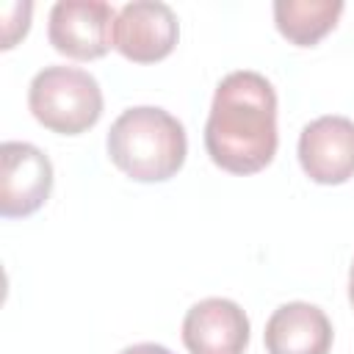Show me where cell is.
I'll return each instance as SVG.
<instances>
[{"instance_id": "1", "label": "cell", "mask_w": 354, "mask_h": 354, "mask_svg": "<svg viewBox=\"0 0 354 354\" xmlns=\"http://www.w3.org/2000/svg\"><path fill=\"white\" fill-rule=\"evenodd\" d=\"M277 91L252 69H238L216 86L205 149L210 160L230 174H254L277 155Z\"/></svg>"}, {"instance_id": "2", "label": "cell", "mask_w": 354, "mask_h": 354, "mask_svg": "<svg viewBox=\"0 0 354 354\" xmlns=\"http://www.w3.org/2000/svg\"><path fill=\"white\" fill-rule=\"evenodd\" d=\"M105 147L111 163L136 183L171 180L188 155L183 122L155 105L122 111L108 130Z\"/></svg>"}, {"instance_id": "3", "label": "cell", "mask_w": 354, "mask_h": 354, "mask_svg": "<svg viewBox=\"0 0 354 354\" xmlns=\"http://www.w3.org/2000/svg\"><path fill=\"white\" fill-rule=\"evenodd\" d=\"M28 108L39 124L61 136H80L102 116V88L77 66H44L28 88Z\"/></svg>"}, {"instance_id": "4", "label": "cell", "mask_w": 354, "mask_h": 354, "mask_svg": "<svg viewBox=\"0 0 354 354\" xmlns=\"http://www.w3.org/2000/svg\"><path fill=\"white\" fill-rule=\"evenodd\" d=\"M116 11L102 0H61L50 8V44L75 61L102 58L113 47Z\"/></svg>"}, {"instance_id": "5", "label": "cell", "mask_w": 354, "mask_h": 354, "mask_svg": "<svg viewBox=\"0 0 354 354\" xmlns=\"http://www.w3.org/2000/svg\"><path fill=\"white\" fill-rule=\"evenodd\" d=\"M50 158L28 141H6L0 147V216L25 218L50 199Z\"/></svg>"}, {"instance_id": "6", "label": "cell", "mask_w": 354, "mask_h": 354, "mask_svg": "<svg viewBox=\"0 0 354 354\" xmlns=\"http://www.w3.org/2000/svg\"><path fill=\"white\" fill-rule=\"evenodd\" d=\"M180 39L174 11L158 0L124 3L113 22V47L133 64L163 61Z\"/></svg>"}, {"instance_id": "7", "label": "cell", "mask_w": 354, "mask_h": 354, "mask_svg": "<svg viewBox=\"0 0 354 354\" xmlns=\"http://www.w3.org/2000/svg\"><path fill=\"white\" fill-rule=\"evenodd\" d=\"M299 163L318 185H340L354 177V122L318 116L299 136Z\"/></svg>"}, {"instance_id": "8", "label": "cell", "mask_w": 354, "mask_h": 354, "mask_svg": "<svg viewBox=\"0 0 354 354\" xmlns=\"http://www.w3.org/2000/svg\"><path fill=\"white\" fill-rule=\"evenodd\" d=\"M183 346L188 354H243L249 318L232 299H202L183 318Z\"/></svg>"}, {"instance_id": "9", "label": "cell", "mask_w": 354, "mask_h": 354, "mask_svg": "<svg viewBox=\"0 0 354 354\" xmlns=\"http://www.w3.org/2000/svg\"><path fill=\"white\" fill-rule=\"evenodd\" d=\"M332 337L335 332L326 313L310 301L277 307L263 332L268 354H329Z\"/></svg>"}, {"instance_id": "10", "label": "cell", "mask_w": 354, "mask_h": 354, "mask_svg": "<svg viewBox=\"0 0 354 354\" xmlns=\"http://www.w3.org/2000/svg\"><path fill=\"white\" fill-rule=\"evenodd\" d=\"M340 0H277L274 25L296 47L318 44L340 19Z\"/></svg>"}, {"instance_id": "11", "label": "cell", "mask_w": 354, "mask_h": 354, "mask_svg": "<svg viewBox=\"0 0 354 354\" xmlns=\"http://www.w3.org/2000/svg\"><path fill=\"white\" fill-rule=\"evenodd\" d=\"M30 11L33 6L30 3H11V6H3V50H11L30 28Z\"/></svg>"}, {"instance_id": "12", "label": "cell", "mask_w": 354, "mask_h": 354, "mask_svg": "<svg viewBox=\"0 0 354 354\" xmlns=\"http://www.w3.org/2000/svg\"><path fill=\"white\" fill-rule=\"evenodd\" d=\"M122 354H174V351H169L160 343H136V346H127Z\"/></svg>"}, {"instance_id": "13", "label": "cell", "mask_w": 354, "mask_h": 354, "mask_svg": "<svg viewBox=\"0 0 354 354\" xmlns=\"http://www.w3.org/2000/svg\"><path fill=\"white\" fill-rule=\"evenodd\" d=\"M348 299H351V307H354V263H351V271H348Z\"/></svg>"}]
</instances>
